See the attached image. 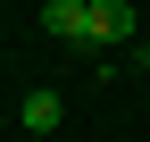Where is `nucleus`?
<instances>
[{"mask_svg": "<svg viewBox=\"0 0 150 142\" xmlns=\"http://www.w3.org/2000/svg\"><path fill=\"white\" fill-rule=\"evenodd\" d=\"M42 33H59V42H92V0H42Z\"/></svg>", "mask_w": 150, "mask_h": 142, "instance_id": "obj_1", "label": "nucleus"}, {"mask_svg": "<svg viewBox=\"0 0 150 142\" xmlns=\"http://www.w3.org/2000/svg\"><path fill=\"white\" fill-rule=\"evenodd\" d=\"M92 42H134V0H92Z\"/></svg>", "mask_w": 150, "mask_h": 142, "instance_id": "obj_2", "label": "nucleus"}, {"mask_svg": "<svg viewBox=\"0 0 150 142\" xmlns=\"http://www.w3.org/2000/svg\"><path fill=\"white\" fill-rule=\"evenodd\" d=\"M17 117H25V134H50V126L67 117V100H59V92H25V109H17Z\"/></svg>", "mask_w": 150, "mask_h": 142, "instance_id": "obj_3", "label": "nucleus"}]
</instances>
